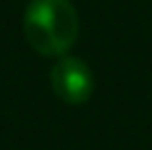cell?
Here are the masks:
<instances>
[{
  "mask_svg": "<svg viewBox=\"0 0 152 150\" xmlns=\"http://www.w3.org/2000/svg\"><path fill=\"white\" fill-rule=\"evenodd\" d=\"M23 33L37 55L62 58L80 33V18L70 0H30L23 15Z\"/></svg>",
  "mask_w": 152,
  "mask_h": 150,
  "instance_id": "1",
  "label": "cell"
},
{
  "mask_svg": "<svg viewBox=\"0 0 152 150\" xmlns=\"http://www.w3.org/2000/svg\"><path fill=\"white\" fill-rule=\"evenodd\" d=\"M50 85H53V93L62 100V103H67V105H82V103L90 100L92 88H95L92 70L80 58L62 55V58L53 65Z\"/></svg>",
  "mask_w": 152,
  "mask_h": 150,
  "instance_id": "2",
  "label": "cell"
}]
</instances>
